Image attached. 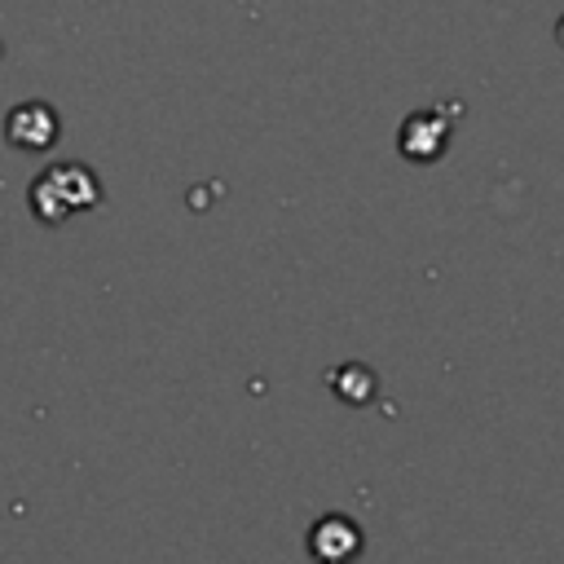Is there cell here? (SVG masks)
I'll list each match as a JSON object with an SVG mask.
<instances>
[{
    "instance_id": "obj_3",
    "label": "cell",
    "mask_w": 564,
    "mask_h": 564,
    "mask_svg": "<svg viewBox=\"0 0 564 564\" xmlns=\"http://www.w3.org/2000/svg\"><path fill=\"white\" fill-rule=\"evenodd\" d=\"M330 388H335V397H339V401H348V405H366V401L375 397L379 379H375V370H370V366L348 361V366H339V370L330 375Z\"/></svg>"
},
{
    "instance_id": "obj_1",
    "label": "cell",
    "mask_w": 564,
    "mask_h": 564,
    "mask_svg": "<svg viewBox=\"0 0 564 564\" xmlns=\"http://www.w3.org/2000/svg\"><path fill=\"white\" fill-rule=\"evenodd\" d=\"M308 551L322 564H348L361 551V529L348 516H322L313 524V533H308Z\"/></svg>"
},
{
    "instance_id": "obj_2",
    "label": "cell",
    "mask_w": 564,
    "mask_h": 564,
    "mask_svg": "<svg viewBox=\"0 0 564 564\" xmlns=\"http://www.w3.org/2000/svg\"><path fill=\"white\" fill-rule=\"evenodd\" d=\"M401 150L410 159H436L445 150V123L436 115H414L401 132Z\"/></svg>"
}]
</instances>
